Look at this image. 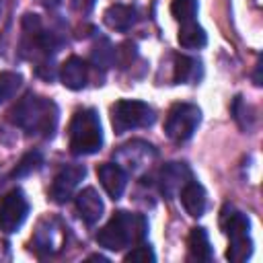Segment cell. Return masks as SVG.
<instances>
[{
	"label": "cell",
	"instance_id": "cell-1",
	"mask_svg": "<svg viewBox=\"0 0 263 263\" xmlns=\"http://www.w3.org/2000/svg\"><path fill=\"white\" fill-rule=\"evenodd\" d=\"M58 105L51 99L39 95H25L8 113L10 121L23 129L27 136L37 138H51L58 127Z\"/></svg>",
	"mask_w": 263,
	"mask_h": 263
},
{
	"label": "cell",
	"instance_id": "cell-2",
	"mask_svg": "<svg viewBox=\"0 0 263 263\" xmlns=\"http://www.w3.org/2000/svg\"><path fill=\"white\" fill-rule=\"evenodd\" d=\"M146 232H148V222L142 214L119 210L97 232V242L107 251H123L127 247L144 242Z\"/></svg>",
	"mask_w": 263,
	"mask_h": 263
},
{
	"label": "cell",
	"instance_id": "cell-3",
	"mask_svg": "<svg viewBox=\"0 0 263 263\" xmlns=\"http://www.w3.org/2000/svg\"><path fill=\"white\" fill-rule=\"evenodd\" d=\"M68 142H70V152L74 156H88L101 150L103 129L95 109L90 107L78 109L72 115V121L68 127Z\"/></svg>",
	"mask_w": 263,
	"mask_h": 263
},
{
	"label": "cell",
	"instance_id": "cell-4",
	"mask_svg": "<svg viewBox=\"0 0 263 263\" xmlns=\"http://www.w3.org/2000/svg\"><path fill=\"white\" fill-rule=\"evenodd\" d=\"M220 226L228 236V251L226 259L232 263H242L253 253V240H251V222L249 218L238 212L232 205H224L220 212Z\"/></svg>",
	"mask_w": 263,
	"mask_h": 263
},
{
	"label": "cell",
	"instance_id": "cell-5",
	"mask_svg": "<svg viewBox=\"0 0 263 263\" xmlns=\"http://www.w3.org/2000/svg\"><path fill=\"white\" fill-rule=\"evenodd\" d=\"M156 119L154 109L136 99H121L111 107V125L115 134H125L136 127H148Z\"/></svg>",
	"mask_w": 263,
	"mask_h": 263
},
{
	"label": "cell",
	"instance_id": "cell-6",
	"mask_svg": "<svg viewBox=\"0 0 263 263\" xmlns=\"http://www.w3.org/2000/svg\"><path fill=\"white\" fill-rule=\"evenodd\" d=\"M23 33H25V41H23V49L31 53V58H51L60 45L62 39L53 33L47 31L41 23V18L37 14H25L23 18Z\"/></svg>",
	"mask_w": 263,
	"mask_h": 263
},
{
	"label": "cell",
	"instance_id": "cell-7",
	"mask_svg": "<svg viewBox=\"0 0 263 263\" xmlns=\"http://www.w3.org/2000/svg\"><path fill=\"white\" fill-rule=\"evenodd\" d=\"M201 121V111L193 103H175L164 119V132L168 140L183 144L187 142Z\"/></svg>",
	"mask_w": 263,
	"mask_h": 263
},
{
	"label": "cell",
	"instance_id": "cell-8",
	"mask_svg": "<svg viewBox=\"0 0 263 263\" xmlns=\"http://www.w3.org/2000/svg\"><path fill=\"white\" fill-rule=\"evenodd\" d=\"M29 214V201L21 189L8 191L0 201V230L10 234L16 232Z\"/></svg>",
	"mask_w": 263,
	"mask_h": 263
},
{
	"label": "cell",
	"instance_id": "cell-9",
	"mask_svg": "<svg viewBox=\"0 0 263 263\" xmlns=\"http://www.w3.org/2000/svg\"><path fill=\"white\" fill-rule=\"evenodd\" d=\"M84 175H86V168L82 164H66V166H62L60 173L51 181L49 197L55 203H66L74 195V191L80 185V181L84 179Z\"/></svg>",
	"mask_w": 263,
	"mask_h": 263
},
{
	"label": "cell",
	"instance_id": "cell-10",
	"mask_svg": "<svg viewBox=\"0 0 263 263\" xmlns=\"http://www.w3.org/2000/svg\"><path fill=\"white\" fill-rule=\"evenodd\" d=\"M191 179V171L185 162H166L158 173V189L164 197H173Z\"/></svg>",
	"mask_w": 263,
	"mask_h": 263
},
{
	"label": "cell",
	"instance_id": "cell-11",
	"mask_svg": "<svg viewBox=\"0 0 263 263\" xmlns=\"http://www.w3.org/2000/svg\"><path fill=\"white\" fill-rule=\"evenodd\" d=\"M97 177H99L103 189L107 191V195L111 199H119L123 195L125 185H127V175H125L121 164H117V162H103L97 168Z\"/></svg>",
	"mask_w": 263,
	"mask_h": 263
},
{
	"label": "cell",
	"instance_id": "cell-12",
	"mask_svg": "<svg viewBox=\"0 0 263 263\" xmlns=\"http://www.w3.org/2000/svg\"><path fill=\"white\" fill-rule=\"evenodd\" d=\"M76 212L82 218V222L88 226L97 224L103 218L105 205H103V199L95 187H86L76 195Z\"/></svg>",
	"mask_w": 263,
	"mask_h": 263
},
{
	"label": "cell",
	"instance_id": "cell-13",
	"mask_svg": "<svg viewBox=\"0 0 263 263\" xmlns=\"http://www.w3.org/2000/svg\"><path fill=\"white\" fill-rule=\"evenodd\" d=\"M60 80L70 90L84 88L86 80H88V66H86V62L82 58H78V55H70L60 66Z\"/></svg>",
	"mask_w": 263,
	"mask_h": 263
},
{
	"label": "cell",
	"instance_id": "cell-14",
	"mask_svg": "<svg viewBox=\"0 0 263 263\" xmlns=\"http://www.w3.org/2000/svg\"><path fill=\"white\" fill-rule=\"evenodd\" d=\"M179 193H181V203H183V208H185V212L189 216H193V218L203 216V212L208 208V193H205V189H203L201 183L189 179L181 187Z\"/></svg>",
	"mask_w": 263,
	"mask_h": 263
},
{
	"label": "cell",
	"instance_id": "cell-15",
	"mask_svg": "<svg viewBox=\"0 0 263 263\" xmlns=\"http://www.w3.org/2000/svg\"><path fill=\"white\" fill-rule=\"evenodd\" d=\"M103 18H105V25H107L109 29L125 33V31H129V29L136 25V21H138V10H136L134 6H127V4H111V6L105 10Z\"/></svg>",
	"mask_w": 263,
	"mask_h": 263
},
{
	"label": "cell",
	"instance_id": "cell-16",
	"mask_svg": "<svg viewBox=\"0 0 263 263\" xmlns=\"http://www.w3.org/2000/svg\"><path fill=\"white\" fill-rule=\"evenodd\" d=\"M177 41L185 49H201L208 43V35L203 31V27L197 25L195 21H185V23H181Z\"/></svg>",
	"mask_w": 263,
	"mask_h": 263
},
{
	"label": "cell",
	"instance_id": "cell-17",
	"mask_svg": "<svg viewBox=\"0 0 263 263\" xmlns=\"http://www.w3.org/2000/svg\"><path fill=\"white\" fill-rule=\"evenodd\" d=\"M201 76V62L195 58H187V55H177L175 58V72H173V80L177 84H187V82H195Z\"/></svg>",
	"mask_w": 263,
	"mask_h": 263
},
{
	"label": "cell",
	"instance_id": "cell-18",
	"mask_svg": "<svg viewBox=\"0 0 263 263\" xmlns=\"http://www.w3.org/2000/svg\"><path fill=\"white\" fill-rule=\"evenodd\" d=\"M187 247H189V255L193 259H197V261H210L212 259V247H210V238H208L205 228H201V226L191 228L189 238H187Z\"/></svg>",
	"mask_w": 263,
	"mask_h": 263
},
{
	"label": "cell",
	"instance_id": "cell-19",
	"mask_svg": "<svg viewBox=\"0 0 263 263\" xmlns=\"http://www.w3.org/2000/svg\"><path fill=\"white\" fill-rule=\"evenodd\" d=\"M41 164H43V156H41V152H39V150H31V152H27V154L18 160V164L12 168L10 175H12L14 179H21V177H27V175L39 171Z\"/></svg>",
	"mask_w": 263,
	"mask_h": 263
},
{
	"label": "cell",
	"instance_id": "cell-20",
	"mask_svg": "<svg viewBox=\"0 0 263 263\" xmlns=\"http://www.w3.org/2000/svg\"><path fill=\"white\" fill-rule=\"evenodd\" d=\"M21 84H23L21 74H16V72H2L0 74V103L12 99L16 95V90L21 88Z\"/></svg>",
	"mask_w": 263,
	"mask_h": 263
},
{
	"label": "cell",
	"instance_id": "cell-21",
	"mask_svg": "<svg viewBox=\"0 0 263 263\" xmlns=\"http://www.w3.org/2000/svg\"><path fill=\"white\" fill-rule=\"evenodd\" d=\"M171 14L179 21H193L197 14V0H173L171 2Z\"/></svg>",
	"mask_w": 263,
	"mask_h": 263
},
{
	"label": "cell",
	"instance_id": "cell-22",
	"mask_svg": "<svg viewBox=\"0 0 263 263\" xmlns=\"http://www.w3.org/2000/svg\"><path fill=\"white\" fill-rule=\"evenodd\" d=\"M113 60H115V49H113L111 43L103 37V39H101V45L97 43L95 49H92V62H95L97 66H101V68H107Z\"/></svg>",
	"mask_w": 263,
	"mask_h": 263
},
{
	"label": "cell",
	"instance_id": "cell-23",
	"mask_svg": "<svg viewBox=\"0 0 263 263\" xmlns=\"http://www.w3.org/2000/svg\"><path fill=\"white\" fill-rule=\"evenodd\" d=\"M125 261H140V263H152L156 261V255L154 251L150 249V245H144V242H138L134 245V249L125 255Z\"/></svg>",
	"mask_w": 263,
	"mask_h": 263
},
{
	"label": "cell",
	"instance_id": "cell-24",
	"mask_svg": "<svg viewBox=\"0 0 263 263\" xmlns=\"http://www.w3.org/2000/svg\"><path fill=\"white\" fill-rule=\"evenodd\" d=\"M95 2H97V0H72L74 8H76L78 12H88V10L95 6Z\"/></svg>",
	"mask_w": 263,
	"mask_h": 263
},
{
	"label": "cell",
	"instance_id": "cell-25",
	"mask_svg": "<svg viewBox=\"0 0 263 263\" xmlns=\"http://www.w3.org/2000/svg\"><path fill=\"white\" fill-rule=\"evenodd\" d=\"M41 4H45V6H58L60 4V0H39Z\"/></svg>",
	"mask_w": 263,
	"mask_h": 263
},
{
	"label": "cell",
	"instance_id": "cell-26",
	"mask_svg": "<svg viewBox=\"0 0 263 263\" xmlns=\"http://www.w3.org/2000/svg\"><path fill=\"white\" fill-rule=\"evenodd\" d=\"M88 261H107V259H105L103 255H90V257H88Z\"/></svg>",
	"mask_w": 263,
	"mask_h": 263
}]
</instances>
